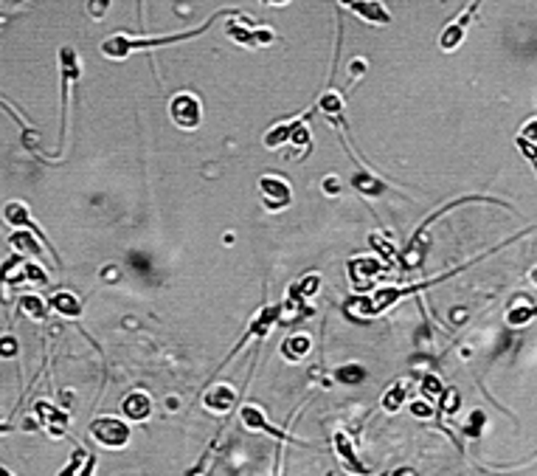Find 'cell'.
<instances>
[{"label":"cell","mask_w":537,"mask_h":476,"mask_svg":"<svg viewBox=\"0 0 537 476\" xmlns=\"http://www.w3.org/2000/svg\"><path fill=\"white\" fill-rule=\"evenodd\" d=\"M405 403V386L403 383H394L386 395H383V409L386 412H400Z\"/></svg>","instance_id":"d4e9b609"},{"label":"cell","mask_w":537,"mask_h":476,"mask_svg":"<svg viewBox=\"0 0 537 476\" xmlns=\"http://www.w3.org/2000/svg\"><path fill=\"white\" fill-rule=\"evenodd\" d=\"M442 409H445L448 415H453V412L458 409V395H456V392H442Z\"/></svg>","instance_id":"d6a6232c"},{"label":"cell","mask_w":537,"mask_h":476,"mask_svg":"<svg viewBox=\"0 0 537 476\" xmlns=\"http://www.w3.org/2000/svg\"><path fill=\"white\" fill-rule=\"evenodd\" d=\"M352 14L366 20V23H374V26H388L391 23V11L383 0H355L352 6Z\"/></svg>","instance_id":"9c48e42d"},{"label":"cell","mask_w":537,"mask_h":476,"mask_svg":"<svg viewBox=\"0 0 537 476\" xmlns=\"http://www.w3.org/2000/svg\"><path fill=\"white\" fill-rule=\"evenodd\" d=\"M335 448H338V454H341V460L346 462V468L355 474V471H363L358 465V454H355V448H352V440L343 434V431H338L335 434Z\"/></svg>","instance_id":"603a6c76"},{"label":"cell","mask_w":537,"mask_h":476,"mask_svg":"<svg viewBox=\"0 0 537 476\" xmlns=\"http://www.w3.org/2000/svg\"><path fill=\"white\" fill-rule=\"evenodd\" d=\"M310 349H313V341H310L307 335H293V338H287V341L281 344V352H284V358H290V361H301Z\"/></svg>","instance_id":"7402d4cb"},{"label":"cell","mask_w":537,"mask_h":476,"mask_svg":"<svg viewBox=\"0 0 537 476\" xmlns=\"http://www.w3.org/2000/svg\"><path fill=\"white\" fill-rule=\"evenodd\" d=\"M82 460H90L85 451H76L74 454V462H82ZM65 474H76V465H71V468H65Z\"/></svg>","instance_id":"8d00e7d4"},{"label":"cell","mask_w":537,"mask_h":476,"mask_svg":"<svg viewBox=\"0 0 537 476\" xmlns=\"http://www.w3.org/2000/svg\"><path fill=\"white\" fill-rule=\"evenodd\" d=\"M37 415H40L43 426L51 431L54 437L68 429V415H65V412H59V409H54V406H51V403H45V400H40V403H37Z\"/></svg>","instance_id":"2e32d148"},{"label":"cell","mask_w":537,"mask_h":476,"mask_svg":"<svg viewBox=\"0 0 537 476\" xmlns=\"http://www.w3.org/2000/svg\"><path fill=\"white\" fill-rule=\"evenodd\" d=\"M411 415H413V417L428 420V417H433V406H431V403H425V400H413V403H411Z\"/></svg>","instance_id":"f546056e"},{"label":"cell","mask_w":537,"mask_h":476,"mask_svg":"<svg viewBox=\"0 0 537 476\" xmlns=\"http://www.w3.org/2000/svg\"><path fill=\"white\" fill-rule=\"evenodd\" d=\"M90 437H93L99 445L116 451V448H127V445H130L133 429H130L121 417H116V415H101V417H96V420L90 423Z\"/></svg>","instance_id":"7a4b0ae2"},{"label":"cell","mask_w":537,"mask_h":476,"mask_svg":"<svg viewBox=\"0 0 537 476\" xmlns=\"http://www.w3.org/2000/svg\"><path fill=\"white\" fill-rule=\"evenodd\" d=\"M535 313H537V307H515V310L506 313V322H509L512 327H523Z\"/></svg>","instance_id":"4316f807"},{"label":"cell","mask_w":537,"mask_h":476,"mask_svg":"<svg viewBox=\"0 0 537 476\" xmlns=\"http://www.w3.org/2000/svg\"><path fill=\"white\" fill-rule=\"evenodd\" d=\"M338 192H341V178L326 175V178H323V194H329V197H332V194H338Z\"/></svg>","instance_id":"836d02e7"},{"label":"cell","mask_w":537,"mask_h":476,"mask_svg":"<svg viewBox=\"0 0 537 476\" xmlns=\"http://www.w3.org/2000/svg\"><path fill=\"white\" fill-rule=\"evenodd\" d=\"M110 6H113V0H88V14L93 20H104Z\"/></svg>","instance_id":"83f0119b"},{"label":"cell","mask_w":537,"mask_h":476,"mask_svg":"<svg viewBox=\"0 0 537 476\" xmlns=\"http://www.w3.org/2000/svg\"><path fill=\"white\" fill-rule=\"evenodd\" d=\"M338 3H341V6H346V9H349V6H352V3H355V0H338Z\"/></svg>","instance_id":"f35d334b"},{"label":"cell","mask_w":537,"mask_h":476,"mask_svg":"<svg viewBox=\"0 0 537 476\" xmlns=\"http://www.w3.org/2000/svg\"><path fill=\"white\" fill-rule=\"evenodd\" d=\"M335 381H341V383H360V381H366V370L360 367V364H343V367H338L335 370Z\"/></svg>","instance_id":"cb8c5ba5"},{"label":"cell","mask_w":537,"mask_h":476,"mask_svg":"<svg viewBox=\"0 0 537 476\" xmlns=\"http://www.w3.org/2000/svg\"><path fill=\"white\" fill-rule=\"evenodd\" d=\"M234 403H236V392L228 383H217L203 395V409L211 415H228Z\"/></svg>","instance_id":"ba28073f"},{"label":"cell","mask_w":537,"mask_h":476,"mask_svg":"<svg viewBox=\"0 0 537 476\" xmlns=\"http://www.w3.org/2000/svg\"><path fill=\"white\" fill-rule=\"evenodd\" d=\"M481 426H484V412H473V420L467 423V429H464V434H467V437H478V431H481Z\"/></svg>","instance_id":"1f68e13d"},{"label":"cell","mask_w":537,"mask_h":476,"mask_svg":"<svg viewBox=\"0 0 537 476\" xmlns=\"http://www.w3.org/2000/svg\"><path fill=\"white\" fill-rule=\"evenodd\" d=\"M20 313L23 316H29L31 322H45V316H48V304L51 302H43L40 296H20Z\"/></svg>","instance_id":"ffe728a7"},{"label":"cell","mask_w":537,"mask_h":476,"mask_svg":"<svg viewBox=\"0 0 537 476\" xmlns=\"http://www.w3.org/2000/svg\"><path fill=\"white\" fill-rule=\"evenodd\" d=\"M445 389H442V383H439V378L436 375H425V381H422V395H428V397H439Z\"/></svg>","instance_id":"f1b7e54d"},{"label":"cell","mask_w":537,"mask_h":476,"mask_svg":"<svg viewBox=\"0 0 537 476\" xmlns=\"http://www.w3.org/2000/svg\"><path fill=\"white\" fill-rule=\"evenodd\" d=\"M223 14L225 11H217V14L209 17L203 26H197V29H191V31H183V34H172V37H130L127 31H119V34H113L110 40L101 43V54H104L107 59H127L133 51H149V48H164V46H172V43H183V40H191V37L206 34V31L217 23V17H223Z\"/></svg>","instance_id":"6da1fadb"},{"label":"cell","mask_w":537,"mask_h":476,"mask_svg":"<svg viewBox=\"0 0 537 476\" xmlns=\"http://www.w3.org/2000/svg\"><path fill=\"white\" fill-rule=\"evenodd\" d=\"M259 197L270 212H281L293 200V187L281 175H262L259 178Z\"/></svg>","instance_id":"277c9868"},{"label":"cell","mask_w":537,"mask_h":476,"mask_svg":"<svg viewBox=\"0 0 537 476\" xmlns=\"http://www.w3.org/2000/svg\"><path fill=\"white\" fill-rule=\"evenodd\" d=\"M318 107L329 116V122H343V96H341V91L329 88L326 94L318 99Z\"/></svg>","instance_id":"d6986e66"},{"label":"cell","mask_w":537,"mask_h":476,"mask_svg":"<svg viewBox=\"0 0 537 476\" xmlns=\"http://www.w3.org/2000/svg\"><path fill=\"white\" fill-rule=\"evenodd\" d=\"M278 316H281V304H268V307H262L259 313H256V319L251 322V327H248V333H245V338H242V344L236 347V349H242L251 338H265V335L276 327V322H278ZM234 349V352H236Z\"/></svg>","instance_id":"52a82bcc"},{"label":"cell","mask_w":537,"mask_h":476,"mask_svg":"<svg viewBox=\"0 0 537 476\" xmlns=\"http://www.w3.org/2000/svg\"><path fill=\"white\" fill-rule=\"evenodd\" d=\"M262 3H268V6H284V3H290V0H262Z\"/></svg>","instance_id":"74e56055"},{"label":"cell","mask_w":537,"mask_h":476,"mask_svg":"<svg viewBox=\"0 0 537 476\" xmlns=\"http://www.w3.org/2000/svg\"><path fill=\"white\" fill-rule=\"evenodd\" d=\"M11 245H14L20 254H29V257H34V259H37V257H43L45 242L37 237V234L31 237V234H26V232H17V234H11Z\"/></svg>","instance_id":"44dd1931"},{"label":"cell","mask_w":537,"mask_h":476,"mask_svg":"<svg viewBox=\"0 0 537 476\" xmlns=\"http://www.w3.org/2000/svg\"><path fill=\"white\" fill-rule=\"evenodd\" d=\"M371 245H374V248L383 254V259H394V248H391L386 239L380 237V234H371Z\"/></svg>","instance_id":"4dcf8cb0"},{"label":"cell","mask_w":537,"mask_h":476,"mask_svg":"<svg viewBox=\"0 0 537 476\" xmlns=\"http://www.w3.org/2000/svg\"><path fill=\"white\" fill-rule=\"evenodd\" d=\"M239 417H242V426L248 431H262V434H270V437H276V440H296V437H287L284 431L273 429L268 423V417H265V412L259 409V406H254V403H245L242 409H239Z\"/></svg>","instance_id":"8992f818"},{"label":"cell","mask_w":537,"mask_h":476,"mask_svg":"<svg viewBox=\"0 0 537 476\" xmlns=\"http://www.w3.org/2000/svg\"><path fill=\"white\" fill-rule=\"evenodd\" d=\"M121 412L130 420H146L152 415V397L146 392H130L121 403Z\"/></svg>","instance_id":"4fadbf2b"},{"label":"cell","mask_w":537,"mask_h":476,"mask_svg":"<svg viewBox=\"0 0 537 476\" xmlns=\"http://www.w3.org/2000/svg\"><path fill=\"white\" fill-rule=\"evenodd\" d=\"M3 220L6 223H11V226H26V229H31L37 237L43 239L45 245H48V237L43 234V229L31 220V214H29V206L26 203H20V200H11V203H6L3 206Z\"/></svg>","instance_id":"7c38bea8"},{"label":"cell","mask_w":537,"mask_h":476,"mask_svg":"<svg viewBox=\"0 0 537 476\" xmlns=\"http://www.w3.org/2000/svg\"><path fill=\"white\" fill-rule=\"evenodd\" d=\"M352 187H355L360 194H366V197H380V194L386 192V184H383L380 178H374L368 169H358V172L352 175Z\"/></svg>","instance_id":"e0dca14e"},{"label":"cell","mask_w":537,"mask_h":476,"mask_svg":"<svg viewBox=\"0 0 537 476\" xmlns=\"http://www.w3.org/2000/svg\"><path fill=\"white\" fill-rule=\"evenodd\" d=\"M532 279H535V285H537V268L532 271Z\"/></svg>","instance_id":"ab89813d"},{"label":"cell","mask_w":537,"mask_h":476,"mask_svg":"<svg viewBox=\"0 0 537 476\" xmlns=\"http://www.w3.org/2000/svg\"><path fill=\"white\" fill-rule=\"evenodd\" d=\"M59 76H62V104H65V110H62V127H65L71 85H74L76 76H79V54H76V48H71V46L59 48Z\"/></svg>","instance_id":"5b68a950"},{"label":"cell","mask_w":537,"mask_h":476,"mask_svg":"<svg viewBox=\"0 0 537 476\" xmlns=\"http://www.w3.org/2000/svg\"><path fill=\"white\" fill-rule=\"evenodd\" d=\"M301 119H304V116H298V119H293V122H278L268 136H265V147H268V149H278L281 144L290 142V139H293V130L298 127Z\"/></svg>","instance_id":"ac0fdd59"},{"label":"cell","mask_w":537,"mask_h":476,"mask_svg":"<svg viewBox=\"0 0 537 476\" xmlns=\"http://www.w3.org/2000/svg\"><path fill=\"white\" fill-rule=\"evenodd\" d=\"M386 268V262L383 259H377V257H358V259H352L349 262V274H352V285L355 287H366L380 271Z\"/></svg>","instance_id":"30bf717a"},{"label":"cell","mask_w":537,"mask_h":476,"mask_svg":"<svg viewBox=\"0 0 537 476\" xmlns=\"http://www.w3.org/2000/svg\"><path fill=\"white\" fill-rule=\"evenodd\" d=\"M48 302H51V307H54L59 316H65V319H79V316H82V302H79V296L71 293V290H59V293H54Z\"/></svg>","instance_id":"5bb4252c"},{"label":"cell","mask_w":537,"mask_h":476,"mask_svg":"<svg viewBox=\"0 0 537 476\" xmlns=\"http://www.w3.org/2000/svg\"><path fill=\"white\" fill-rule=\"evenodd\" d=\"M481 0H473V6L456 20V23H450L448 29L442 31V37H439V46L445 48V51H456V48L464 43V34H467V23H470V17H473V11H476V6H478Z\"/></svg>","instance_id":"8fae6325"},{"label":"cell","mask_w":537,"mask_h":476,"mask_svg":"<svg viewBox=\"0 0 537 476\" xmlns=\"http://www.w3.org/2000/svg\"><path fill=\"white\" fill-rule=\"evenodd\" d=\"M363 71H366V62H363V59H352V65H349V74H352V79L363 76Z\"/></svg>","instance_id":"d590c367"},{"label":"cell","mask_w":537,"mask_h":476,"mask_svg":"<svg viewBox=\"0 0 537 476\" xmlns=\"http://www.w3.org/2000/svg\"><path fill=\"white\" fill-rule=\"evenodd\" d=\"M14 352H17V341H14L11 335H3V355H6V358H11Z\"/></svg>","instance_id":"e575fe53"},{"label":"cell","mask_w":537,"mask_h":476,"mask_svg":"<svg viewBox=\"0 0 537 476\" xmlns=\"http://www.w3.org/2000/svg\"><path fill=\"white\" fill-rule=\"evenodd\" d=\"M225 34L239 46L256 48V29H251V23L245 17H234L231 23H225Z\"/></svg>","instance_id":"9a60e30c"},{"label":"cell","mask_w":537,"mask_h":476,"mask_svg":"<svg viewBox=\"0 0 537 476\" xmlns=\"http://www.w3.org/2000/svg\"><path fill=\"white\" fill-rule=\"evenodd\" d=\"M169 116L180 130H197L203 122V101L191 91H180L169 99Z\"/></svg>","instance_id":"3957f363"},{"label":"cell","mask_w":537,"mask_h":476,"mask_svg":"<svg viewBox=\"0 0 537 476\" xmlns=\"http://www.w3.org/2000/svg\"><path fill=\"white\" fill-rule=\"evenodd\" d=\"M318 287H321V277H318V274H310V277H304L298 285L293 287V296H298V299H310V296L318 293Z\"/></svg>","instance_id":"484cf974"}]
</instances>
